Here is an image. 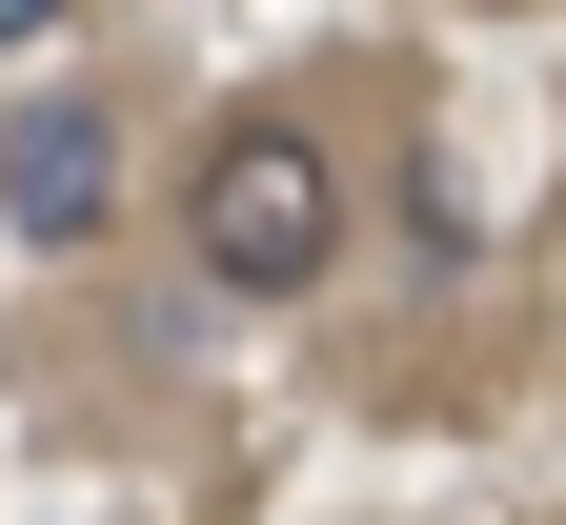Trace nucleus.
<instances>
[{
    "mask_svg": "<svg viewBox=\"0 0 566 525\" xmlns=\"http://www.w3.org/2000/svg\"><path fill=\"white\" fill-rule=\"evenodd\" d=\"M324 243H344V182H324L304 122H223V141H202V263H223L243 304L324 283Z\"/></svg>",
    "mask_w": 566,
    "mask_h": 525,
    "instance_id": "obj_1",
    "label": "nucleus"
},
{
    "mask_svg": "<svg viewBox=\"0 0 566 525\" xmlns=\"http://www.w3.org/2000/svg\"><path fill=\"white\" fill-rule=\"evenodd\" d=\"M0 222H21V243H102L122 222V122L82 82H41L21 122H0Z\"/></svg>",
    "mask_w": 566,
    "mask_h": 525,
    "instance_id": "obj_2",
    "label": "nucleus"
},
{
    "mask_svg": "<svg viewBox=\"0 0 566 525\" xmlns=\"http://www.w3.org/2000/svg\"><path fill=\"white\" fill-rule=\"evenodd\" d=\"M41 21H61V0H0V61H21V41H41Z\"/></svg>",
    "mask_w": 566,
    "mask_h": 525,
    "instance_id": "obj_3",
    "label": "nucleus"
}]
</instances>
